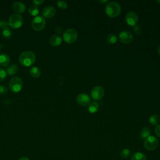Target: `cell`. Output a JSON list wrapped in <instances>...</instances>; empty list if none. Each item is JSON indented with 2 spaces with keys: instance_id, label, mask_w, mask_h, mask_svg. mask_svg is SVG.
<instances>
[{
  "instance_id": "6da1fadb",
  "label": "cell",
  "mask_w": 160,
  "mask_h": 160,
  "mask_svg": "<svg viewBox=\"0 0 160 160\" xmlns=\"http://www.w3.org/2000/svg\"><path fill=\"white\" fill-rule=\"evenodd\" d=\"M35 60V54L30 51H25L22 52L19 56V61L20 64L24 66H29L33 64Z\"/></svg>"
},
{
  "instance_id": "7a4b0ae2",
  "label": "cell",
  "mask_w": 160,
  "mask_h": 160,
  "mask_svg": "<svg viewBox=\"0 0 160 160\" xmlns=\"http://www.w3.org/2000/svg\"><path fill=\"white\" fill-rule=\"evenodd\" d=\"M121 11V8L119 3L116 2H111L108 3L105 8L106 15L109 18H116L118 16Z\"/></svg>"
},
{
  "instance_id": "3957f363",
  "label": "cell",
  "mask_w": 160,
  "mask_h": 160,
  "mask_svg": "<svg viewBox=\"0 0 160 160\" xmlns=\"http://www.w3.org/2000/svg\"><path fill=\"white\" fill-rule=\"evenodd\" d=\"M23 24V18L19 14H12L8 20V24L12 28H19Z\"/></svg>"
},
{
  "instance_id": "277c9868",
  "label": "cell",
  "mask_w": 160,
  "mask_h": 160,
  "mask_svg": "<svg viewBox=\"0 0 160 160\" xmlns=\"http://www.w3.org/2000/svg\"><path fill=\"white\" fill-rule=\"evenodd\" d=\"M78 37L77 31L72 28L68 29L63 32V39L68 44L74 43L77 40Z\"/></svg>"
},
{
  "instance_id": "5b68a950",
  "label": "cell",
  "mask_w": 160,
  "mask_h": 160,
  "mask_svg": "<svg viewBox=\"0 0 160 160\" xmlns=\"http://www.w3.org/2000/svg\"><path fill=\"white\" fill-rule=\"evenodd\" d=\"M23 82L22 79L17 76L12 78L9 82V87L10 90L13 92H18L22 88Z\"/></svg>"
},
{
  "instance_id": "8992f818",
  "label": "cell",
  "mask_w": 160,
  "mask_h": 160,
  "mask_svg": "<svg viewBox=\"0 0 160 160\" xmlns=\"http://www.w3.org/2000/svg\"><path fill=\"white\" fill-rule=\"evenodd\" d=\"M159 144V141L158 138L154 136H149L148 137L144 142V146L145 149L149 151H152L155 149Z\"/></svg>"
},
{
  "instance_id": "52a82bcc",
  "label": "cell",
  "mask_w": 160,
  "mask_h": 160,
  "mask_svg": "<svg viewBox=\"0 0 160 160\" xmlns=\"http://www.w3.org/2000/svg\"><path fill=\"white\" fill-rule=\"evenodd\" d=\"M45 25V19L40 16H35L31 22V26L36 31H41L44 29Z\"/></svg>"
},
{
  "instance_id": "ba28073f",
  "label": "cell",
  "mask_w": 160,
  "mask_h": 160,
  "mask_svg": "<svg viewBox=\"0 0 160 160\" xmlns=\"http://www.w3.org/2000/svg\"><path fill=\"white\" fill-rule=\"evenodd\" d=\"M104 95V89L101 86L94 87L91 91V97L92 99L97 101L100 100Z\"/></svg>"
},
{
  "instance_id": "9c48e42d",
  "label": "cell",
  "mask_w": 160,
  "mask_h": 160,
  "mask_svg": "<svg viewBox=\"0 0 160 160\" xmlns=\"http://www.w3.org/2000/svg\"><path fill=\"white\" fill-rule=\"evenodd\" d=\"M119 39L122 43L124 44H128L132 42L133 36L129 31H123L119 33Z\"/></svg>"
},
{
  "instance_id": "30bf717a",
  "label": "cell",
  "mask_w": 160,
  "mask_h": 160,
  "mask_svg": "<svg viewBox=\"0 0 160 160\" xmlns=\"http://www.w3.org/2000/svg\"><path fill=\"white\" fill-rule=\"evenodd\" d=\"M78 104L81 106H86L90 104V97L86 93H80L76 98Z\"/></svg>"
},
{
  "instance_id": "8fae6325",
  "label": "cell",
  "mask_w": 160,
  "mask_h": 160,
  "mask_svg": "<svg viewBox=\"0 0 160 160\" xmlns=\"http://www.w3.org/2000/svg\"><path fill=\"white\" fill-rule=\"evenodd\" d=\"M126 22L131 26H135L138 22V16L134 12H129L126 16Z\"/></svg>"
},
{
  "instance_id": "7c38bea8",
  "label": "cell",
  "mask_w": 160,
  "mask_h": 160,
  "mask_svg": "<svg viewBox=\"0 0 160 160\" xmlns=\"http://www.w3.org/2000/svg\"><path fill=\"white\" fill-rule=\"evenodd\" d=\"M56 14V9L51 6H47L44 7L42 11V14L44 17L50 18L53 17Z\"/></svg>"
},
{
  "instance_id": "4fadbf2b",
  "label": "cell",
  "mask_w": 160,
  "mask_h": 160,
  "mask_svg": "<svg viewBox=\"0 0 160 160\" xmlns=\"http://www.w3.org/2000/svg\"><path fill=\"white\" fill-rule=\"evenodd\" d=\"M12 8L14 11L18 13L23 12L26 9L25 4L20 1L14 2L12 4Z\"/></svg>"
},
{
  "instance_id": "5bb4252c",
  "label": "cell",
  "mask_w": 160,
  "mask_h": 160,
  "mask_svg": "<svg viewBox=\"0 0 160 160\" xmlns=\"http://www.w3.org/2000/svg\"><path fill=\"white\" fill-rule=\"evenodd\" d=\"M49 42L52 46H58L62 42V38L59 35H52L49 39Z\"/></svg>"
},
{
  "instance_id": "9a60e30c",
  "label": "cell",
  "mask_w": 160,
  "mask_h": 160,
  "mask_svg": "<svg viewBox=\"0 0 160 160\" xmlns=\"http://www.w3.org/2000/svg\"><path fill=\"white\" fill-rule=\"evenodd\" d=\"M10 62L9 56L6 53L0 54V65L2 66H6Z\"/></svg>"
},
{
  "instance_id": "2e32d148",
  "label": "cell",
  "mask_w": 160,
  "mask_h": 160,
  "mask_svg": "<svg viewBox=\"0 0 160 160\" xmlns=\"http://www.w3.org/2000/svg\"><path fill=\"white\" fill-rule=\"evenodd\" d=\"M18 71V68L14 64H11L9 66H8L6 69V73L10 75V76H12V75H14V74H16Z\"/></svg>"
},
{
  "instance_id": "e0dca14e",
  "label": "cell",
  "mask_w": 160,
  "mask_h": 160,
  "mask_svg": "<svg viewBox=\"0 0 160 160\" xmlns=\"http://www.w3.org/2000/svg\"><path fill=\"white\" fill-rule=\"evenodd\" d=\"M150 134H151L150 128L148 127H144L140 132L139 136L141 139H146L148 137L150 136Z\"/></svg>"
},
{
  "instance_id": "ac0fdd59",
  "label": "cell",
  "mask_w": 160,
  "mask_h": 160,
  "mask_svg": "<svg viewBox=\"0 0 160 160\" xmlns=\"http://www.w3.org/2000/svg\"><path fill=\"white\" fill-rule=\"evenodd\" d=\"M131 160H146V156L141 152H136L132 155Z\"/></svg>"
},
{
  "instance_id": "d6986e66",
  "label": "cell",
  "mask_w": 160,
  "mask_h": 160,
  "mask_svg": "<svg viewBox=\"0 0 160 160\" xmlns=\"http://www.w3.org/2000/svg\"><path fill=\"white\" fill-rule=\"evenodd\" d=\"M30 74L34 78H38L41 75V70L36 66H32L29 69Z\"/></svg>"
},
{
  "instance_id": "ffe728a7",
  "label": "cell",
  "mask_w": 160,
  "mask_h": 160,
  "mask_svg": "<svg viewBox=\"0 0 160 160\" xmlns=\"http://www.w3.org/2000/svg\"><path fill=\"white\" fill-rule=\"evenodd\" d=\"M99 109V104L96 102H92L89 104L88 111L90 113H95Z\"/></svg>"
},
{
  "instance_id": "44dd1931",
  "label": "cell",
  "mask_w": 160,
  "mask_h": 160,
  "mask_svg": "<svg viewBox=\"0 0 160 160\" xmlns=\"http://www.w3.org/2000/svg\"><path fill=\"white\" fill-rule=\"evenodd\" d=\"M28 11L29 12L30 14H31L32 16H36L38 14L39 11V8L38 7L37 5L33 4L30 5V6L29 7L28 9Z\"/></svg>"
},
{
  "instance_id": "7402d4cb",
  "label": "cell",
  "mask_w": 160,
  "mask_h": 160,
  "mask_svg": "<svg viewBox=\"0 0 160 160\" xmlns=\"http://www.w3.org/2000/svg\"><path fill=\"white\" fill-rule=\"evenodd\" d=\"M149 121L153 126H157L158 125V123L159 122V117L158 114H153L150 116L149 119Z\"/></svg>"
},
{
  "instance_id": "603a6c76",
  "label": "cell",
  "mask_w": 160,
  "mask_h": 160,
  "mask_svg": "<svg viewBox=\"0 0 160 160\" xmlns=\"http://www.w3.org/2000/svg\"><path fill=\"white\" fill-rule=\"evenodd\" d=\"M106 41L109 44H114L117 41V37L114 34H109L106 37Z\"/></svg>"
},
{
  "instance_id": "cb8c5ba5",
  "label": "cell",
  "mask_w": 160,
  "mask_h": 160,
  "mask_svg": "<svg viewBox=\"0 0 160 160\" xmlns=\"http://www.w3.org/2000/svg\"><path fill=\"white\" fill-rule=\"evenodd\" d=\"M2 35L6 39H9L12 36V31L9 29V27L4 28L2 30Z\"/></svg>"
},
{
  "instance_id": "d4e9b609",
  "label": "cell",
  "mask_w": 160,
  "mask_h": 160,
  "mask_svg": "<svg viewBox=\"0 0 160 160\" xmlns=\"http://www.w3.org/2000/svg\"><path fill=\"white\" fill-rule=\"evenodd\" d=\"M130 155H131V151L127 148L123 149L120 152V156L123 159H126L129 158Z\"/></svg>"
},
{
  "instance_id": "484cf974",
  "label": "cell",
  "mask_w": 160,
  "mask_h": 160,
  "mask_svg": "<svg viewBox=\"0 0 160 160\" xmlns=\"http://www.w3.org/2000/svg\"><path fill=\"white\" fill-rule=\"evenodd\" d=\"M56 3H57L58 6L59 8L62 9H64L67 8V7H68V4H67V2L66 1H58L56 2Z\"/></svg>"
},
{
  "instance_id": "4316f807",
  "label": "cell",
  "mask_w": 160,
  "mask_h": 160,
  "mask_svg": "<svg viewBox=\"0 0 160 160\" xmlns=\"http://www.w3.org/2000/svg\"><path fill=\"white\" fill-rule=\"evenodd\" d=\"M6 75L7 73L6 71L4 69L0 68V82L2 81L6 78Z\"/></svg>"
},
{
  "instance_id": "83f0119b",
  "label": "cell",
  "mask_w": 160,
  "mask_h": 160,
  "mask_svg": "<svg viewBox=\"0 0 160 160\" xmlns=\"http://www.w3.org/2000/svg\"><path fill=\"white\" fill-rule=\"evenodd\" d=\"M9 26L8 22L6 21L5 20H0V29L2 30L6 28H8Z\"/></svg>"
},
{
  "instance_id": "f1b7e54d",
  "label": "cell",
  "mask_w": 160,
  "mask_h": 160,
  "mask_svg": "<svg viewBox=\"0 0 160 160\" xmlns=\"http://www.w3.org/2000/svg\"><path fill=\"white\" fill-rule=\"evenodd\" d=\"M8 88L4 85H0V94H5L8 92Z\"/></svg>"
},
{
  "instance_id": "f546056e",
  "label": "cell",
  "mask_w": 160,
  "mask_h": 160,
  "mask_svg": "<svg viewBox=\"0 0 160 160\" xmlns=\"http://www.w3.org/2000/svg\"><path fill=\"white\" fill-rule=\"evenodd\" d=\"M133 30H134V32L137 35H140L142 32V30H141V28L138 26H134L133 28Z\"/></svg>"
},
{
  "instance_id": "4dcf8cb0",
  "label": "cell",
  "mask_w": 160,
  "mask_h": 160,
  "mask_svg": "<svg viewBox=\"0 0 160 160\" xmlns=\"http://www.w3.org/2000/svg\"><path fill=\"white\" fill-rule=\"evenodd\" d=\"M154 132H155L156 135L160 138V124L156 126V127L155 128V130H154Z\"/></svg>"
},
{
  "instance_id": "1f68e13d",
  "label": "cell",
  "mask_w": 160,
  "mask_h": 160,
  "mask_svg": "<svg viewBox=\"0 0 160 160\" xmlns=\"http://www.w3.org/2000/svg\"><path fill=\"white\" fill-rule=\"evenodd\" d=\"M33 3L36 5H40L43 2H44V0H33Z\"/></svg>"
},
{
  "instance_id": "d6a6232c",
  "label": "cell",
  "mask_w": 160,
  "mask_h": 160,
  "mask_svg": "<svg viewBox=\"0 0 160 160\" xmlns=\"http://www.w3.org/2000/svg\"><path fill=\"white\" fill-rule=\"evenodd\" d=\"M55 32H57V33H58V34H61V33H62V28H61V27H59V26H58V27H56V28H55Z\"/></svg>"
},
{
  "instance_id": "836d02e7",
  "label": "cell",
  "mask_w": 160,
  "mask_h": 160,
  "mask_svg": "<svg viewBox=\"0 0 160 160\" xmlns=\"http://www.w3.org/2000/svg\"><path fill=\"white\" fill-rule=\"evenodd\" d=\"M18 160H30V159L26 156H22V157H21Z\"/></svg>"
},
{
  "instance_id": "e575fe53",
  "label": "cell",
  "mask_w": 160,
  "mask_h": 160,
  "mask_svg": "<svg viewBox=\"0 0 160 160\" xmlns=\"http://www.w3.org/2000/svg\"><path fill=\"white\" fill-rule=\"evenodd\" d=\"M157 51H158V52L159 53V54L160 55V45L158 47V48H157Z\"/></svg>"
},
{
  "instance_id": "d590c367",
  "label": "cell",
  "mask_w": 160,
  "mask_h": 160,
  "mask_svg": "<svg viewBox=\"0 0 160 160\" xmlns=\"http://www.w3.org/2000/svg\"><path fill=\"white\" fill-rule=\"evenodd\" d=\"M99 2H101V3H102V4H104V3H106V2H108V1L107 0H106V1H99Z\"/></svg>"
},
{
  "instance_id": "8d00e7d4",
  "label": "cell",
  "mask_w": 160,
  "mask_h": 160,
  "mask_svg": "<svg viewBox=\"0 0 160 160\" xmlns=\"http://www.w3.org/2000/svg\"><path fill=\"white\" fill-rule=\"evenodd\" d=\"M156 2H158V3H159V4H160V0H159V1H156Z\"/></svg>"
},
{
  "instance_id": "74e56055",
  "label": "cell",
  "mask_w": 160,
  "mask_h": 160,
  "mask_svg": "<svg viewBox=\"0 0 160 160\" xmlns=\"http://www.w3.org/2000/svg\"><path fill=\"white\" fill-rule=\"evenodd\" d=\"M1 46H1V45H0V49H1Z\"/></svg>"
}]
</instances>
